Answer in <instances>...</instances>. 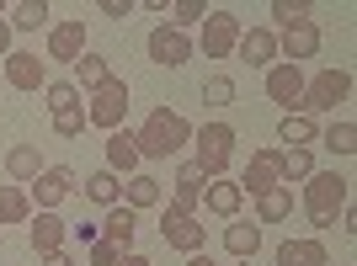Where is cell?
<instances>
[{
	"label": "cell",
	"instance_id": "obj_1",
	"mask_svg": "<svg viewBox=\"0 0 357 266\" xmlns=\"http://www.w3.org/2000/svg\"><path fill=\"white\" fill-rule=\"evenodd\" d=\"M134 144H139V160H171V155H181L192 144V123L181 112H171V107H155L144 118V128L134 133Z\"/></svg>",
	"mask_w": 357,
	"mask_h": 266
},
{
	"label": "cell",
	"instance_id": "obj_2",
	"mask_svg": "<svg viewBox=\"0 0 357 266\" xmlns=\"http://www.w3.org/2000/svg\"><path fill=\"white\" fill-rule=\"evenodd\" d=\"M347 192H352V181L336 176V171H314V176L304 181V213H310L314 229H331V224L342 219Z\"/></svg>",
	"mask_w": 357,
	"mask_h": 266
},
{
	"label": "cell",
	"instance_id": "obj_3",
	"mask_svg": "<svg viewBox=\"0 0 357 266\" xmlns=\"http://www.w3.org/2000/svg\"><path fill=\"white\" fill-rule=\"evenodd\" d=\"M192 144H197V171L203 176H224V165H229V155H235V128L229 123H203V128H192Z\"/></svg>",
	"mask_w": 357,
	"mask_h": 266
},
{
	"label": "cell",
	"instance_id": "obj_4",
	"mask_svg": "<svg viewBox=\"0 0 357 266\" xmlns=\"http://www.w3.org/2000/svg\"><path fill=\"white\" fill-rule=\"evenodd\" d=\"M352 96V70H320L314 80H304V102H298V112H336V107Z\"/></svg>",
	"mask_w": 357,
	"mask_h": 266
},
{
	"label": "cell",
	"instance_id": "obj_5",
	"mask_svg": "<svg viewBox=\"0 0 357 266\" xmlns=\"http://www.w3.org/2000/svg\"><path fill=\"white\" fill-rule=\"evenodd\" d=\"M48 118H54V133L59 139H80V128H86V107H80V91L70 86V80H48Z\"/></svg>",
	"mask_w": 357,
	"mask_h": 266
},
{
	"label": "cell",
	"instance_id": "obj_6",
	"mask_svg": "<svg viewBox=\"0 0 357 266\" xmlns=\"http://www.w3.org/2000/svg\"><path fill=\"white\" fill-rule=\"evenodd\" d=\"M123 112H128V86H123L118 75L102 80V86L91 91V107H86V128H123Z\"/></svg>",
	"mask_w": 357,
	"mask_h": 266
},
{
	"label": "cell",
	"instance_id": "obj_7",
	"mask_svg": "<svg viewBox=\"0 0 357 266\" xmlns=\"http://www.w3.org/2000/svg\"><path fill=\"white\" fill-rule=\"evenodd\" d=\"M240 16L235 11H208L203 16V54L208 59H229L235 54V43H240Z\"/></svg>",
	"mask_w": 357,
	"mask_h": 266
},
{
	"label": "cell",
	"instance_id": "obj_8",
	"mask_svg": "<svg viewBox=\"0 0 357 266\" xmlns=\"http://www.w3.org/2000/svg\"><path fill=\"white\" fill-rule=\"evenodd\" d=\"M272 187H283V149H256L251 165H245V176H240V192H272Z\"/></svg>",
	"mask_w": 357,
	"mask_h": 266
},
{
	"label": "cell",
	"instance_id": "obj_9",
	"mask_svg": "<svg viewBox=\"0 0 357 266\" xmlns=\"http://www.w3.org/2000/svg\"><path fill=\"white\" fill-rule=\"evenodd\" d=\"M160 240L171 245V251L197 256L203 245H208V229H203L197 219H187V213H171V208H165V213H160Z\"/></svg>",
	"mask_w": 357,
	"mask_h": 266
},
{
	"label": "cell",
	"instance_id": "obj_10",
	"mask_svg": "<svg viewBox=\"0 0 357 266\" xmlns=\"http://www.w3.org/2000/svg\"><path fill=\"white\" fill-rule=\"evenodd\" d=\"M70 192H75V171H70V165H48L43 176L27 187V197L38 203V213H54V208H59Z\"/></svg>",
	"mask_w": 357,
	"mask_h": 266
},
{
	"label": "cell",
	"instance_id": "obj_11",
	"mask_svg": "<svg viewBox=\"0 0 357 266\" xmlns=\"http://www.w3.org/2000/svg\"><path fill=\"white\" fill-rule=\"evenodd\" d=\"M149 59L160 64V70H181V64L192 59V38L176 27H155L149 32Z\"/></svg>",
	"mask_w": 357,
	"mask_h": 266
},
{
	"label": "cell",
	"instance_id": "obj_12",
	"mask_svg": "<svg viewBox=\"0 0 357 266\" xmlns=\"http://www.w3.org/2000/svg\"><path fill=\"white\" fill-rule=\"evenodd\" d=\"M267 96L283 112H298V102H304V70L298 64H272L267 70Z\"/></svg>",
	"mask_w": 357,
	"mask_h": 266
},
{
	"label": "cell",
	"instance_id": "obj_13",
	"mask_svg": "<svg viewBox=\"0 0 357 266\" xmlns=\"http://www.w3.org/2000/svg\"><path fill=\"white\" fill-rule=\"evenodd\" d=\"M86 43H91V32H86V22H80V16H75V22H59V27L48 32V59L75 64L80 54H86Z\"/></svg>",
	"mask_w": 357,
	"mask_h": 266
},
{
	"label": "cell",
	"instance_id": "obj_14",
	"mask_svg": "<svg viewBox=\"0 0 357 266\" xmlns=\"http://www.w3.org/2000/svg\"><path fill=\"white\" fill-rule=\"evenodd\" d=\"M235 54H240V64H251V70H272V59H278V32H272V27L240 32Z\"/></svg>",
	"mask_w": 357,
	"mask_h": 266
},
{
	"label": "cell",
	"instance_id": "obj_15",
	"mask_svg": "<svg viewBox=\"0 0 357 266\" xmlns=\"http://www.w3.org/2000/svg\"><path fill=\"white\" fill-rule=\"evenodd\" d=\"M6 80L16 91H48V59H38V54H6Z\"/></svg>",
	"mask_w": 357,
	"mask_h": 266
},
{
	"label": "cell",
	"instance_id": "obj_16",
	"mask_svg": "<svg viewBox=\"0 0 357 266\" xmlns=\"http://www.w3.org/2000/svg\"><path fill=\"white\" fill-rule=\"evenodd\" d=\"M43 171H48V165H43V149H38V144L6 149V176H11V187H32Z\"/></svg>",
	"mask_w": 357,
	"mask_h": 266
},
{
	"label": "cell",
	"instance_id": "obj_17",
	"mask_svg": "<svg viewBox=\"0 0 357 266\" xmlns=\"http://www.w3.org/2000/svg\"><path fill=\"white\" fill-rule=\"evenodd\" d=\"M278 54H283L288 64H298V59H314V54H320V27H314V22L283 27V38H278Z\"/></svg>",
	"mask_w": 357,
	"mask_h": 266
},
{
	"label": "cell",
	"instance_id": "obj_18",
	"mask_svg": "<svg viewBox=\"0 0 357 266\" xmlns=\"http://www.w3.org/2000/svg\"><path fill=\"white\" fill-rule=\"evenodd\" d=\"M203 171H197L192 160L176 171V197H171V213H187V219H197V203H203Z\"/></svg>",
	"mask_w": 357,
	"mask_h": 266
},
{
	"label": "cell",
	"instance_id": "obj_19",
	"mask_svg": "<svg viewBox=\"0 0 357 266\" xmlns=\"http://www.w3.org/2000/svg\"><path fill=\"white\" fill-rule=\"evenodd\" d=\"M107 171H112V176H134V171H139V144H134V133H128V128L107 133Z\"/></svg>",
	"mask_w": 357,
	"mask_h": 266
},
{
	"label": "cell",
	"instance_id": "obj_20",
	"mask_svg": "<svg viewBox=\"0 0 357 266\" xmlns=\"http://www.w3.org/2000/svg\"><path fill=\"white\" fill-rule=\"evenodd\" d=\"M134 235H139V213L118 203L112 213H107V224H102V240H107V245H118L123 256H134Z\"/></svg>",
	"mask_w": 357,
	"mask_h": 266
},
{
	"label": "cell",
	"instance_id": "obj_21",
	"mask_svg": "<svg viewBox=\"0 0 357 266\" xmlns=\"http://www.w3.org/2000/svg\"><path fill=\"white\" fill-rule=\"evenodd\" d=\"M27 224H32V251H38V256L64 251V240H70V224H64L59 213H38V219H27Z\"/></svg>",
	"mask_w": 357,
	"mask_h": 266
},
{
	"label": "cell",
	"instance_id": "obj_22",
	"mask_svg": "<svg viewBox=\"0 0 357 266\" xmlns=\"http://www.w3.org/2000/svg\"><path fill=\"white\" fill-rule=\"evenodd\" d=\"M314 139H320V123H314L310 112H283V123H278V144H288V149H310Z\"/></svg>",
	"mask_w": 357,
	"mask_h": 266
},
{
	"label": "cell",
	"instance_id": "obj_23",
	"mask_svg": "<svg viewBox=\"0 0 357 266\" xmlns=\"http://www.w3.org/2000/svg\"><path fill=\"white\" fill-rule=\"evenodd\" d=\"M203 197H208V213H219V219H235L240 203H245L240 181H229V176H213L208 187H203Z\"/></svg>",
	"mask_w": 357,
	"mask_h": 266
},
{
	"label": "cell",
	"instance_id": "obj_24",
	"mask_svg": "<svg viewBox=\"0 0 357 266\" xmlns=\"http://www.w3.org/2000/svg\"><path fill=\"white\" fill-rule=\"evenodd\" d=\"M278 266H331L326 261V245H320V240H283V245H278Z\"/></svg>",
	"mask_w": 357,
	"mask_h": 266
},
{
	"label": "cell",
	"instance_id": "obj_25",
	"mask_svg": "<svg viewBox=\"0 0 357 266\" xmlns=\"http://www.w3.org/2000/svg\"><path fill=\"white\" fill-rule=\"evenodd\" d=\"M224 245H229V256H235V261H251V256L261 251V229H256V224H245V219H229Z\"/></svg>",
	"mask_w": 357,
	"mask_h": 266
},
{
	"label": "cell",
	"instance_id": "obj_26",
	"mask_svg": "<svg viewBox=\"0 0 357 266\" xmlns=\"http://www.w3.org/2000/svg\"><path fill=\"white\" fill-rule=\"evenodd\" d=\"M155 203H160V181H155V176L134 171V176L123 181V208H134V213H139V208H155Z\"/></svg>",
	"mask_w": 357,
	"mask_h": 266
},
{
	"label": "cell",
	"instance_id": "obj_27",
	"mask_svg": "<svg viewBox=\"0 0 357 266\" xmlns=\"http://www.w3.org/2000/svg\"><path fill=\"white\" fill-rule=\"evenodd\" d=\"M294 213V187H272V192L256 197V219L261 224H283Z\"/></svg>",
	"mask_w": 357,
	"mask_h": 266
},
{
	"label": "cell",
	"instance_id": "obj_28",
	"mask_svg": "<svg viewBox=\"0 0 357 266\" xmlns=\"http://www.w3.org/2000/svg\"><path fill=\"white\" fill-rule=\"evenodd\" d=\"M102 80H112V70H107L102 54H91V48H86V54L75 59V80H70V86H75V91H96Z\"/></svg>",
	"mask_w": 357,
	"mask_h": 266
},
{
	"label": "cell",
	"instance_id": "obj_29",
	"mask_svg": "<svg viewBox=\"0 0 357 266\" xmlns=\"http://www.w3.org/2000/svg\"><path fill=\"white\" fill-rule=\"evenodd\" d=\"M86 197L102 208H118L123 203V176H112V171H96V176H86Z\"/></svg>",
	"mask_w": 357,
	"mask_h": 266
},
{
	"label": "cell",
	"instance_id": "obj_30",
	"mask_svg": "<svg viewBox=\"0 0 357 266\" xmlns=\"http://www.w3.org/2000/svg\"><path fill=\"white\" fill-rule=\"evenodd\" d=\"M27 219H32L27 187H0V224H27Z\"/></svg>",
	"mask_w": 357,
	"mask_h": 266
},
{
	"label": "cell",
	"instance_id": "obj_31",
	"mask_svg": "<svg viewBox=\"0 0 357 266\" xmlns=\"http://www.w3.org/2000/svg\"><path fill=\"white\" fill-rule=\"evenodd\" d=\"M320 144L331 155H357V123L342 118V123H331V128H320Z\"/></svg>",
	"mask_w": 357,
	"mask_h": 266
},
{
	"label": "cell",
	"instance_id": "obj_32",
	"mask_svg": "<svg viewBox=\"0 0 357 266\" xmlns=\"http://www.w3.org/2000/svg\"><path fill=\"white\" fill-rule=\"evenodd\" d=\"M48 22V0H22L11 6V32H38Z\"/></svg>",
	"mask_w": 357,
	"mask_h": 266
},
{
	"label": "cell",
	"instance_id": "obj_33",
	"mask_svg": "<svg viewBox=\"0 0 357 266\" xmlns=\"http://www.w3.org/2000/svg\"><path fill=\"white\" fill-rule=\"evenodd\" d=\"M310 176H314V155L310 149H283V187L310 181Z\"/></svg>",
	"mask_w": 357,
	"mask_h": 266
},
{
	"label": "cell",
	"instance_id": "obj_34",
	"mask_svg": "<svg viewBox=\"0 0 357 266\" xmlns=\"http://www.w3.org/2000/svg\"><path fill=\"white\" fill-rule=\"evenodd\" d=\"M203 102L208 107H235V80H229V75H208V80H203Z\"/></svg>",
	"mask_w": 357,
	"mask_h": 266
},
{
	"label": "cell",
	"instance_id": "obj_35",
	"mask_svg": "<svg viewBox=\"0 0 357 266\" xmlns=\"http://www.w3.org/2000/svg\"><path fill=\"white\" fill-rule=\"evenodd\" d=\"M203 16H208V6H203V0H181V6H171V22H165V27L187 32L192 22H203Z\"/></svg>",
	"mask_w": 357,
	"mask_h": 266
},
{
	"label": "cell",
	"instance_id": "obj_36",
	"mask_svg": "<svg viewBox=\"0 0 357 266\" xmlns=\"http://www.w3.org/2000/svg\"><path fill=\"white\" fill-rule=\"evenodd\" d=\"M310 0H272V16L283 22V27H298V22H310Z\"/></svg>",
	"mask_w": 357,
	"mask_h": 266
},
{
	"label": "cell",
	"instance_id": "obj_37",
	"mask_svg": "<svg viewBox=\"0 0 357 266\" xmlns=\"http://www.w3.org/2000/svg\"><path fill=\"white\" fill-rule=\"evenodd\" d=\"M118 261H123L118 245H107V240H96V245H91V266H118Z\"/></svg>",
	"mask_w": 357,
	"mask_h": 266
},
{
	"label": "cell",
	"instance_id": "obj_38",
	"mask_svg": "<svg viewBox=\"0 0 357 266\" xmlns=\"http://www.w3.org/2000/svg\"><path fill=\"white\" fill-rule=\"evenodd\" d=\"M70 235H75V240H80V245H96V240H102V229H96V224H75Z\"/></svg>",
	"mask_w": 357,
	"mask_h": 266
},
{
	"label": "cell",
	"instance_id": "obj_39",
	"mask_svg": "<svg viewBox=\"0 0 357 266\" xmlns=\"http://www.w3.org/2000/svg\"><path fill=\"white\" fill-rule=\"evenodd\" d=\"M134 11V6H128V0H102V16H112V22H123V16Z\"/></svg>",
	"mask_w": 357,
	"mask_h": 266
},
{
	"label": "cell",
	"instance_id": "obj_40",
	"mask_svg": "<svg viewBox=\"0 0 357 266\" xmlns=\"http://www.w3.org/2000/svg\"><path fill=\"white\" fill-rule=\"evenodd\" d=\"M43 266H75V256L70 251H54V256H43Z\"/></svg>",
	"mask_w": 357,
	"mask_h": 266
},
{
	"label": "cell",
	"instance_id": "obj_41",
	"mask_svg": "<svg viewBox=\"0 0 357 266\" xmlns=\"http://www.w3.org/2000/svg\"><path fill=\"white\" fill-rule=\"evenodd\" d=\"M11 54V22H0V59Z\"/></svg>",
	"mask_w": 357,
	"mask_h": 266
},
{
	"label": "cell",
	"instance_id": "obj_42",
	"mask_svg": "<svg viewBox=\"0 0 357 266\" xmlns=\"http://www.w3.org/2000/svg\"><path fill=\"white\" fill-rule=\"evenodd\" d=\"M118 266H155V261H149V256H139V251H134V256H123Z\"/></svg>",
	"mask_w": 357,
	"mask_h": 266
},
{
	"label": "cell",
	"instance_id": "obj_43",
	"mask_svg": "<svg viewBox=\"0 0 357 266\" xmlns=\"http://www.w3.org/2000/svg\"><path fill=\"white\" fill-rule=\"evenodd\" d=\"M187 266H219V261H213V256H203V251H197V256H187Z\"/></svg>",
	"mask_w": 357,
	"mask_h": 266
},
{
	"label": "cell",
	"instance_id": "obj_44",
	"mask_svg": "<svg viewBox=\"0 0 357 266\" xmlns=\"http://www.w3.org/2000/svg\"><path fill=\"white\" fill-rule=\"evenodd\" d=\"M235 266H251V261H235Z\"/></svg>",
	"mask_w": 357,
	"mask_h": 266
},
{
	"label": "cell",
	"instance_id": "obj_45",
	"mask_svg": "<svg viewBox=\"0 0 357 266\" xmlns=\"http://www.w3.org/2000/svg\"><path fill=\"white\" fill-rule=\"evenodd\" d=\"M0 16H6V6H0Z\"/></svg>",
	"mask_w": 357,
	"mask_h": 266
}]
</instances>
